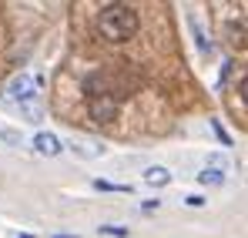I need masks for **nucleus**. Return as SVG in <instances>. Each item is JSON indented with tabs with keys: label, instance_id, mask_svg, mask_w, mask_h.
<instances>
[{
	"label": "nucleus",
	"instance_id": "obj_6",
	"mask_svg": "<svg viewBox=\"0 0 248 238\" xmlns=\"http://www.w3.org/2000/svg\"><path fill=\"white\" fill-rule=\"evenodd\" d=\"M144 181H148V185H168L171 175H168V168H158V164H155V168L144 171Z\"/></svg>",
	"mask_w": 248,
	"mask_h": 238
},
{
	"label": "nucleus",
	"instance_id": "obj_8",
	"mask_svg": "<svg viewBox=\"0 0 248 238\" xmlns=\"http://www.w3.org/2000/svg\"><path fill=\"white\" fill-rule=\"evenodd\" d=\"M17 111H20V114H24V118H27V121H41V118H44L41 104H20Z\"/></svg>",
	"mask_w": 248,
	"mask_h": 238
},
{
	"label": "nucleus",
	"instance_id": "obj_1",
	"mask_svg": "<svg viewBox=\"0 0 248 238\" xmlns=\"http://www.w3.org/2000/svg\"><path fill=\"white\" fill-rule=\"evenodd\" d=\"M97 27H101V34L108 40L124 44L127 37H134V31H138V14L127 3H108V7H101Z\"/></svg>",
	"mask_w": 248,
	"mask_h": 238
},
{
	"label": "nucleus",
	"instance_id": "obj_5",
	"mask_svg": "<svg viewBox=\"0 0 248 238\" xmlns=\"http://www.w3.org/2000/svg\"><path fill=\"white\" fill-rule=\"evenodd\" d=\"M34 148H37L41 155H47V158H54V155L64 151V148H61V138L50 134V131H37V134H34Z\"/></svg>",
	"mask_w": 248,
	"mask_h": 238
},
{
	"label": "nucleus",
	"instance_id": "obj_7",
	"mask_svg": "<svg viewBox=\"0 0 248 238\" xmlns=\"http://www.w3.org/2000/svg\"><path fill=\"white\" fill-rule=\"evenodd\" d=\"M198 181H202V185H225V175L215 171V168H205V171L198 175Z\"/></svg>",
	"mask_w": 248,
	"mask_h": 238
},
{
	"label": "nucleus",
	"instance_id": "obj_12",
	"mask_svg": "<svg viewBox=\"0 0 248 238\" xmlns=\"http://www.w3.org/2000/svg\"><path fill=\"white\" fill-rule=\"evenodd\" d=\"M0 138H3L7 144H20V131H10V127H3V131H0Z\"/></svg>",
	"mask_w": 248,
	"mask_h": 238
},
{
	"label": "nucleus",
	"instance_id": "obj_15",
	"mask_svg": "<svg viewBox=\"0 0 248 238\" xmlns=\"http://www.w3.org/2000/svg\"><path fill=\"white\" fill-rule=\"evenodd\" d=\"M17 238H34V235H17Z\"/></svg>",
	"mask_w": 248,
	"mask_h": 238
},
{
	"label": "nucleus",
	"instance_id": "obj_13",
	"mask_svg": "<svg viewBox=\"0 0 248 238\" xmlns=\"http://www.w3.org/2000/svg\"><path fill=\"white\" fill-rule=\"evenodd\" d=\"M188 205H191V208H202V205H205V198H202V195H188Z\"/></svg>",
	"mask_w": 248,
	"mask_h": 238
},
{
	"label": "nucleus",
	"instance_id": "obj_3",
	"mask_svg": "<svg viewBox=\"0 0 248 238\" xmlns=\"http://www.w3.org/2000/svg\"><path fill=\"white\" fill-rule=\"evenodd\" d=\"M67 148H71L78 158H101V155H104V144L87 141V138H81V134H71V138H67Z\"/></svg>",
	"mask_w": 248,
	"mask_h": 238
},
{
	"label": "nucleus",
	"instance_id": "obj_2",
	"mask_svg": "<svg viewBox=\"0 0 248 238\" xmlns=\"http://www.w3.org/2000/svg\"><path fill=\"white\" fill-rule=\"evenodd\" d=\"M7 101L14 104V108H20V104H37V97H41V80L34 78V74H14V78L7 80Z\"/></svg>",
	"mask_w": 248,
	"mask_h": 238
},
{
	"label": "nucleus",
	"instance_id": "obj_11",
	"mask_svg": "<svg viewBox=\"0 0 248 238\" xmlns=\"http://www.w3.org/2000/svg\"><path fill=\"white\" fill-rule=\"evenodd\" d=\"M94 188H101V191H131V185H114V181H104V178H97Z\"/></svg>",
	"mask_w": 248,
	"mask_h": 238
},
{
	"label": "nucleus",
	"instance_id": "obj_14",
	"mask_svg": "<svg viewBox=\"0 0 248 238\" xmlns=\"http://www.w3.org/2000/svg\"><path fill=\"white\" fill-rule=\"evenodd\" d=\"M57 238H74V235H57Z\"/></svg>",
	"mask_w": 248,
	"mask_h": 238
},
{
	"label": "nucleus",
	"instance_id": "obj_4",
	"mask_svg": "<svg viewBox=\"0 0 248 238\" xmlns=\"http://www.w3.org/2000/svg\"><path fill=\"white\" fill-rule=\"evenodd\" d=\"M118 111H121V104L111 101V97H94V101H91V114L97 121H114Z\"/></svg>",
	"mask_w": 248,
	"mask_h": 238
},
{
	"label": "nucleus",
	"instance_id": "obj_10",
	"mask_svg": "<svg viewBox=\"0 0 248 238\" xmlns=\"http://www.w3.org/2000/svg\"><path fill=\"white\" fill-rule=\"evenodd\" d=\"M127 232L131 228H121V225H101V235H108V238H127Z\"/></svg>",
	"mask_w": 248,
	"mask_h": 238
},
{
	"label": "nucleus",
	"instance_id": "obj_9",
	"mask_svg": "<svg viewBox=\"0 0 248 238\" xmlns=\"http://www.w3.org/2000/svg\"><path fill=\"white\" fill-rule=\"evenodd\" d=\"M208 124H211V131H215V134H218V141H221V144H225V148H232V134H228V131H225V127H221V121H208Z\"/></svg>",
	"mask_w": 248,
	"mask_h": 238
}]
</instances>
